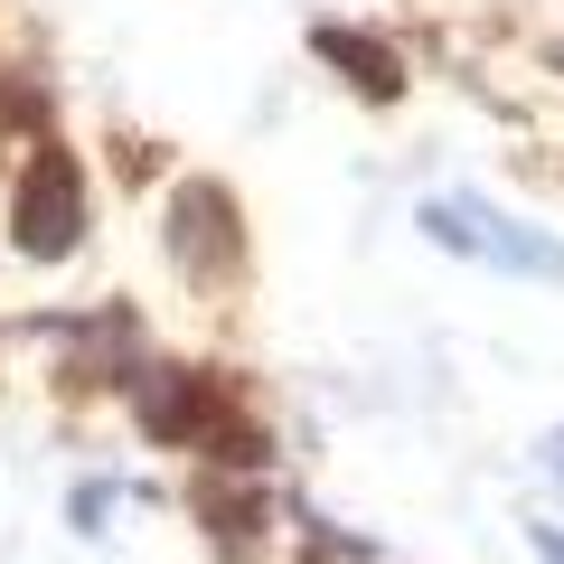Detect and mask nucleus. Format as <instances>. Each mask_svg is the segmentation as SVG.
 Segmentation results:
<instances>
[{"instance_id": "obj_3", "label": "nucleus", "mask_w": 564, "mask_h": 564, "mask_svg": "<svg viewBox=\"0 0 564 564\" xmlns=\"http://www.w3.org/2000/svg\"><path fill=\"white\" fill-rule=\"evenodd\" d=\"M132 423L170 452H217L236 433V395L207 367H141L132 377Z\"/></svg>"}, {"instance_id": "obj_5", "label": "nucleus", "mask_w": 564, "mask_h": 564, "mask_svg": "<svg viewBox=\"0 0 564 564\" xmlns=\"http://www.w3.org/2000/svg\"><path fill=\"white\" fill-rule=\"evenodd\" d=\"M311 57L339 66L367 104H395V95H404V57H395L386 39H367V29H348V20H311Z\"/></svg>"}, {"instance_id": "obj_6", "label": "nucleus", "mask_w": 564, "mask_h": 564, "mask_svg": "<svg viewBox=\"0 0 564 564\" xmlns=\"http://www.w3.org/2000/svg\"><path fill=\"white\" fill-rule=\"evenodd\" d=\"M188 508H198V527L226 545V555H254V536H263V489H254V480H236V470H207V480L188 489Z\"/></svg>"}, {"instance_id": "obj_7", "label": "nucleus", "mask_w": 564, "mask_h": 564, "mask_svg": "<svg viewBox=\"0 0 564 564\" xmlns=\"http://www.w3.org/2000/svg\"><path fill=\"white\" fill-rule=\"evenodd\" d=\"M0 122L39 132V122H47V95H39V85H0Z\"/></svg>"}, {"instance_id": "obj_2", "label": "nucleus", "mask_w": 564, "mask_h": 564, "mask_svg": "<svg viewBox=\"0 0 564 564\" xmlns=\"http://www.w3.org/2000/svg\"><path fill=\"white\" fill-rule=\"evenodd\" d=\"M161 245H170V263H180L198 292H226V282L245 273V207L226 198L217 180H180L170 207H161Z\"/></svg>"}, {"instance_id": "obj_4", "label": "nucleus", "mask_w": 564, "mask_h": 564, "mask_svg": "<svg viewBox=\"0 0 564 564\" xmlns=\"http://www.w3.org/2000/svg\"><path fill=\"white\" fill-rule=\"evenodd\" d=\"M423 236H443L452 254H480V263H499V273H527V282H564V254L536 236V226H518V217H499L489 198H433L423 207Z\"/></svg>"}, {"instance_id": "obj_1", "label": "nucleus", "mask_w": 564, "mask_h": 564, "mask_svg": "<svg viewBox=\"0 0 564 564\" xmlns=\"http://www.w3.org/2000/svg\"><path fill=\"white\" fill-rule=\"evenodd\" d=\"M85 217H95V198H85V170L66 141H39L20 170V188H10V245H20L29 263H66L85 245Z\"/></svg>"}, {"instance_id": "obj_9", "label": "nucleus", "mask_w": 564, "mask_h": 564, "mask_svg": "<svg viewBox=\"0 0 564 564\" xmlns=\"http://www.w3.org/2000/svg\"><path fill=\"white\" fill-rule=\"evenodd\" d=\"M545 462H555V470H564V423H555V433H545Z\"/></svg>"}, {"instance_id": "obj_8", "label": "nucleus", "mask_w": 564, "mask_h": 564, "mask_svg": "<svg viewBox=\"0 0 564 564\" xmlns=\"http://www.w3.org/2000/svg\"><path fill=\"white\" fill-rule=\"evenodd\" d=\"M527 545H536L545 564H564V527H536V536H527Z\"/></svg>"}]
</instances>
